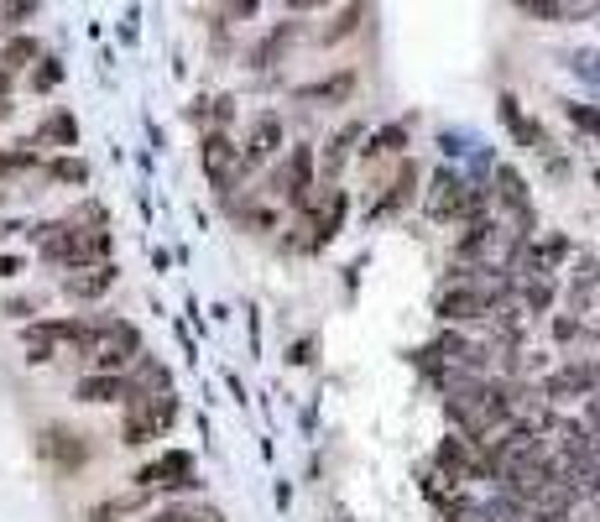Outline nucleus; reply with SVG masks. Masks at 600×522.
<instances>
[{
  "mask_svg": "<svg viewBox=\"0 0 600 522\" xmlns=\"http://www.w3.org/2000/svg\"><path fill=\"white\" fill-rule=\"evenodd\" d=\"M496 105H502V126L512 131V142L528 146V152H538V157H549V152H553V137H549V131H543V126H538L532 116H523L517 95H502Z\"/></svg>",
  "mask_w": 600,
  "mask_h": 522,
  "instance_id": "obj_17",
  "label": "nucleus"
},
{
  "mask_svg": "<svg viewBox=\"0 0 600 522\" xmlns=\"http://www.w3.org/2000/svg\"><path fill=\"white\" fill-rule=\"evenodd\" d=\"M564 116L575 120L579 131H590V137H600V110H596V105H585V99H564Z\"/></svg>",
  "mask_w": 600,
  "mask_h": 522,
  "instance_id": "obj_35",
  "label": "nucleus"
},
{
  "mask_svg": "<svg viewBox=\"0 0 600 522\" xmlns=\"http://www.w3.org/2000/svg\"><path fill=\"white\" fill-rule=\"evenodd\" d=\"M491 199H502L506 210L517 214V225H523L517 236L532 240V189H528V178H523V173H517L512 163L496 167V193H491Z\"/></svg>",
  "mask_w": 600,
  "mask_h": 522,
  "instance_id": "obj_14",
  "label": "nucleus"
},
{
  "mask_svg": "<svg viewBox=\"0 0 600 522\" xmlns=\"http://www.w3.org/2000/svg\"><path fill=\"white\" fill-rule=\"evenodd\" d=\"M131 486L146 491V497H193L204 481H199V454L193 450H157L152 460H142L131 471Z\"/></svg>",
  "mask_w": 600,
  "mask_h": 522,
  "instance_id": "obj_2",
  "label": "nucleus"
},
{
  "mask_svg": "<svg viewBox=\"0 0 600 522\" xmlns=\"http://www.w3.org/2000/svg\"><path fill=\"white\" fill-rule=\"evenodd\" d=\"M120 283V266L116 261H95V266H79V272H63L58 277V293L69 298V304H79V309H89V304H99L110 287Z\"/></svg>",
  "mask_w": 600,
  "mask_h": 522,
  "instance_id": "obj_10",
  "label": "nucleus"
},
{
  "mask_svg": "<svg viewBox=\"0 0 600 522\" xmlns=\"http://www.w3.org/2000/svg\"><path fill=\"white\" fill-rule=\"evenodd\" d=\"M11 116H16V99H11V95H0V120H11Z\"/></svg>",
  "mask_w": 600,
  "mask_h": 522,
  "instance_id": "obj_43",
  "label": "nucleus"
},
{
  "mask_svg": "<svg viewBox=\"0 0 600 522\" xmlns=\"http://www.w3.org/2000/svg\"><path fill=\"white\" fill-rule=\"evenodd\" d=\"M579 334H585V319H579V313H559V319H553V340H559V345H575Z\"/></svg>",
  "mask_w": 600,
  "mask_h": 522,
  "instance_id": "obj_36",
  "label": "nucleus"
},
{
  "mask_svg": "<svg viewBox=\"0 0 600 522\" xmlns=\"http://www.w3.org/2000/svg\"><path fill=\"white\" fill-rule=\"evenodd\" d=\"M43 11V0H5V11H0V32L11 37V32H26V22Z\"/></svg>",
  "mask_w": 600,
  "mask_h": 522,
  "instance_id": "obj_32",
  "label": "nucleus"
},
{
  "mask_svg": "<svg viewBox=\"0 0 600 522\" xmlns=\"http://www.w3.org/2000/svg\"><path fill=\"white\" fill-rule=\"evenodd\" d=\"M37 454H43V465L52 475H79L89 460H95V444H89V434H79L73 424H43L37 428Z\"/></svg>",
  "mask_w": 600,
  "mask_h": 522,
  "instance_id": "obj_6",
  "label": "nucleus"
},
{
  "mask_svg": "<svg viewBox=\"0 0 600 522\" xmlns=\"http://www.w3.org/2000/svg\"><path fill=\"white\" fill-rule=\"evenodd\" d=\"M63 73H69L63 58H58V52H43V58L26 69V90H32V95H52V90L63 84Z\"/></svg>",
  "mask_w": 600,
  "mask_h": 522,
  "instance_id": "obj_30",
  "label": "nucleus"
},
{
  "mask_svg": "<svg viewBox=\"0 0 600 522\" xmlns=\"http://www.w3.org/2000/svg\"><path fill=\"white\" fill-rule=\"evenodd\" d=\"M283 142H288V131H283V116H277V110H262V116L251 120L245 142H240V167H245V173H256V167L277 163Z\"/></svg>",
  "mask_w": 600,
  "mask_h": 522,
  "instance_id": "obj_9",
  "label": "nucleus"
},
{
  "mask_svg": "<svg viewBox=\"0 0 600 522\" xmlns=\"http://www.w3.org/2000/svg\"><path fill=\"white\" fill-rule=\"evenodd\" d=\"M512 5H517L528 22H543V26H569V22H579L569 0H512Z\"/></svg>",
  "mask_w": 600,
  "mask_h": 522,
  "instance_id": "obj_29",
  "label": "nucleus"
},
{
  "mask_svg": "<svg viewBox=\"0 0 600 522\" xmlns=\"http://www.w3.org/2000/svg\"><path fill=\"white\" fill-rule=\"evenodd\" d=\"M418 199V163L412 157H403V167H397V178L386 183V193L376 199V210H371V220H392V214H403Z\"/></svg>",
  "mask_w": 600,
  "mask_h": 522,
  "instance_id": "obj_18",
  "label": "nucleus"
},
{
  "mask_svg": "<svg viewBox=\"0 0 600 522\" xmlns=\"http://www.w3.org/2000/svg\"><path fill=\"white\" fill-rule=\"evenodd\" d=\"M292 37H298V22L272 26V32H266V37H262V43H256V48L245 52V63H251V69H272V63H277V58L288 52V43H292Z\"/></svg>",
  "mask_w": 600,
  "mask_h": 522,
  "instance_id": "obj_27",
  "label": "nucleus"
},
{
  "mask_svg": "<svg viewBox=\"0 0 600 522\" xmlns=\"http://www.w3.org/2000/svg\"><path fill=\"white\" fill-rule=\"evenodd\" d=\"M579 424H585V428H590V434L600 439V387L590 392V398H585V418H579Z\"/></svg>",
  "mask_w": 600,
  "mask_h": 522,
  "instance_id": "obj_40",
  "label": "nucleus"
},
{
  "mask_svg": "<svg viewBox=\"0 0 600 522\" xmlns=\"http://www.w3.org/2000/svg\"><path fill=\"white\" fill-rule=\"evenodd\" d=\"M412 146V131L403 126V120H386V126H376L365 142H360V163H376V157H408Z\"/></svg>",
  "mask_w": 600,
  "mask_h": 522,
  "instance_id": "obj_19",
  "label": "nucleus"
},
{
  "mask_svg": "<svg viewBox=\"0 0 600 522\" xmlns=\"http://www.w3.org/2000/svg\"><path fill=\"white\" fill-rule=\"evenodd\" d=\"M433 465L439 475H449V481H480V439H465V434H444L439 444H433Z\"/></svg>",
  "mask_w": 600,
  "mask_h": 522,
  "instance_id": "obj_12",
  "label": "nucleus"
},
{
  "mask_svg": "<svg viewBox=\"0 0 600 522\" xmlns=\"http://www.w3.org/2000/svg\"><path fill=\"white\" fill-rule=\"evenodd\" d=\"M590 183H596V189H600V167H596V173H590Z\"/></svg>",
  "mask_w": 600,
  "mask_h": 522,
  "instance_id": "obj_45",
  "label": "nucleus"
},
{
  "mask_svg": "<svg viewBox=\"0 0 600 522\" xmlns=\"http://www.w3.org/2000/svg\"><path fill=\"white\" fill-rule=\"evenodd\" d=\"M199 167H204L209 189L230 204L236 183L245 178V167H240V146L230 142V131H204V142H199Z\"/></svg>",
  "mask_w": 600,
  "mask_h": 522,
  "instance_id": "obj_7",
  "label": "nucleus"
},
{
  "mask_svg": "<svg viewBox=\"0 0 600 522\" xmlns=\"http://www.w3.org/2000/svg\"><path fill=\"white\" fill-rule=\"evenodd\" d=\"M125 371H84V377L73 381V403L84 407H120L125 403Z\"/></svg>",
  "mask_w": 600,
  "mask_h": 522,
  "instance_id": "obj_15",
  "label": "nucleus"
},
{
  "mask_svg": "<svg viewBox=\"0 0 600 522\" xmlns=\"http://www.w3.org/2000/svg\"><path fill=\"white\" fill-rule=\"evenodd\" d=\"M360 90V73L356 69H335L329 79H313V84H298L292 99L303 105V110H335V105H350Z\"/></svg>",
  "mask_w": 600,
  "mask_h": 522,
  "instance_id": "obj_11",
  "label": "nucleus"
},
{
  "mask_svg": "<svg viewBox=\"0 0 600 522\" xmlns=\"http://www.w3.org/2000/svg\"><path fill=\"white\" fill-rule=\"evenodd\" d=\"M32 167H43V152L32 142H16V146H0V183H11V178H22Z\"/></svg>",
  "mask_w": 600,
  "mask_h": 522,
  "instance_id": "obj_31",
  "label": "nucleus"
},
{
  "mask_svg": "<svg viewBox=\"0 0 600 522\" xmlns=\"http://www.w3.org/2000/svg\"><path fill=\"white\" fill-rule=\"evenodd\" d=\"M152 501L146 491H136V486H125V491H110V497H99L84 507V522H136L152 512Z\"/></svg>",
  "mask_w": 600,
  "mask_h": 522,
  "instance_id": "obj_13",
  "label": "nucleus"
},
{
  "mask_svg": "<svg viewBox=\"0 0 600 522\" xmlns=\"http://www.w3.org/2000/svg\"><path fill=\"white\" fill-rule=\"evenodd\" d=\"M309 351H313V340H298V345H292V360H298V366H309Z\"/></svg>",
  "mask_w": 600,
  "mask_h": 522,
  "instance_id": "obj_42",
  "label": "nucleus"
},
{
  "mask_svg": "<svg viewBox=\"0 0 600 522\" xmlns=\"http://www.w3.org/2000/svg\"><path fill=\"white\" fill-rule=\"evenodd\" d=\"M58 356H63V351H58L52 319H32V324H22V360L26 366H52Z\"/></svg>",
  "mask_w": 600,
  "mask_h": 522,
  "instance_id": "obj_20",
  "label": "nucleus"
},
{
  "mask_svg": "<svg viewBox=\"0 0 600 522\" xmlns=\"http://www.w3.org/2000/svg\"><path fill=\"white\" fill-rule=\"evenodd\" d=\"M433 313H439V324H491L502 313V293L480 283H449L433 298Z\"/></svg>",
  "mask_w": 600,
  "mask_h": 522,
  "instance_id": "obj_5",
  "label": "nucleus"
},
{
  "mask_svg": "<svg viewBox=\"0 0 600 522\" xmlns=\"http://www.w3.org/2000/svg\"><path fill=\"white\" fill-rule=\"evenodd\" d=\"M0 95H11V73L0 69Z\"/></svg>",
  "mask_w": 600,
  "mask_h": 522,
  "instance_id": "obj_44",
  "label": "nucleus"
},
{
  "mask_svg": "<svg viewBox=\"0 0 600 522\" xmlns=\"http://www.w3.org/2000/svg\"><path fill=\"white\" fill-rule=\"evenodd\" d=\"M365 11H371V0H345L335 22H329L324 32H319V48H339L345 37H356L360 26H365Z\"/></svg>",
  "mask_w": 600,
  "mask_h": 522,
  "instance_id": "obj_25",
  "label": "nucleus"
},
{
  "mask_svg": "<svg viewBox=\"0 0 600 522\" xmlns=\"http://www.w3.org/2000/svg\"><path fill=\"white\" fill-rule=\"evenodd\" d=\"M256 11H262V0H225V16L230 22H251Z\"/></svg>",
  "mask_w": 600,
  "mask_h": 522,
  "instance_id": "obj_39",
  "label": "nucleus"
},
{
  "mask_svg": "<svg viewBox=\"0 0 600 522\" xmlns=\"http://www.w3.org/2000/svg\"><path fill=\"white\" fill-rule=\"evenodd\" d=\"M32 146H37V152H43V146L73 152V146H79V120H73V110H48V116H43V126L32 131Z\"/></svg>",
  "mask_w": 600,
  "mask_h": 522,
  "instance_id": "obj_21",
  "label": "nucleus"
},
{
  "mask_svg": "<svg viewBox=\"0 0 600 522\" xmlns=\"http://www.w3.org/2000/svg\"><path fill=\"white\" fill-rule=\"evenodd\" d=\"M523 304H528V313H549L553 309V283H549V277L523 283Z\"/></svg>",
  "mask_w": 600,
  "mask_h": 522,
  "instance_id": "obj_34",
  "label": "nucleus"
},
{
  "mask_svg": "<svg viewBox=\"0 0 600 522\" xmlns=\"http://www.w3.org/2000/svg\"><path fill=\"white\" fill-rule=\"evenodd\" d=\"M215 110H209V120H215V131H230V120H236V95H219L209 99Z\"/></svg>",
  "mask_w": 600,
  "mask_h": 522,
  "instance_id": "obj_37",
  "label": "nucleus"
},
{
  "mask_svg": "<svg viewBox=\"0 0 600 522\" xmlns=\"http://www.w3.org/2000/svg\"><path fill=\"white\" fill-rule=\"evenodd\" d=\"M596 283H600V272H596Z\"/></svg>",
  "mask_w": 600,
  "mask_h": 522,
  "instance_id": "obj_46",
  "label": "nucleus"
},
{
  "mask_svg": "<svg viewBox=\"0 0 600 522\" xmlns=\"http://www.w3.org/2000/svg\"><path fill=\"white\" fill-rule=\"evenodd\" d=\"M43 52H48V48H43V37H32V32H11V37H5V48H0V69L16 79V73H26L37 58H43Z\"/></svg>",
  "mask_w": 600,
  "mask_h": 522,
  "instance_id": "obj_23",
  "label": "nucleus"
},
{
  "mask_svg": "<svg viewBox=\"0 0 600 522\" xmlns=\"http://www.w3.org/2000/svg\"><path fill=\"white\" fill-rule=\"evenodd\" d=\"M22 272H26L22 251H0V283H11V277H22Z\"/></svg>",
  "mask_w": 600,
  "mask_h": 522,
  "instance_id": "obj_38",
  "label": "nucleus"
},
{
  "mask_svg": "<svg viewBox=\"0 0 600 522\" xmlns=\"http://www.w3.org/2000/svg\"><path fill=\"white\" fill-rule=\"evenodd\" d=\"M465 189L470 178H459L455 167H439L429 183V214L433 220H465Z\"/></svg>",
  "mask_w": 600,
  "mask_h": 522,
  "instance_id": "obj_16",
  "label": "nucleus"
},
{
  "mask_svg": "<svg viewBox=\"0 0 600 522\" xmlns=\"http://www.w3.org/2000/svg\"><path fill=\"white\" fill-rule=\"evenodd\" d=\"M491 240H496V220H491V214H480V220H465V236L455 240V257H459V261L485 257V251H491Z\"/></svg>",
  "mask_w": 600,
  "mask_h": 522,
  "instance_id": "obj_28",
  "label": "nucleus"
},
{
  "mask_svg": "<svg viewBox=\"0 0 600 522\" xmlns=\"http://www.w3.org/2000/svg\"><path fill=\"white\" fill-rule=\"evenodd\" d=\"M183 418V403L178 392H157V398H136V403L120 407V444L125 450H146L157 439H168Z\"/></svg>",
  "mask_w": 600,
  "mask_h": 522,
  "instance_id": "obj_3",
  "label": "nucleus"
},
{
  "mask_svg": "<svg viewBox=\"0 0 600 522\" xmlns=\"http://www.w3.org/2000/svg\"><path fill=\"white\" fill-rule=\"evenodd\" d=\"M596 387H600V360H569V366H559V371L538 387V398L549 407H564V403H585Z\"/></svg>",
  "mask_w": 600,
  "mask_h": 522,
  "instance_id": "obj_8",
  "label": "nucleus"
},
{
  "mask_svg": "<svg viewBox=\"0 0 600 522\" xmlns=\"http://www.w3.org/2000/svg\"><path fill=\"white\" fill-rule=\"evenodd\" d=\"M142 356H146L142 324H136V319L110 313V319H105V330H99V340H95V351H89V371H131Z\"/></svg>",
  "mask_w": 600,
  "mask_h": 522,
  "instance_id": "obj_4",
  "label": "nucleus"
},
{
  "mask_svg": "<svg viewBox=\"0 0 600 522\" xmlns=\"http://www.w3.org/2000/svg\"><path fill=\"white\" fill-rule=\"evenodd\" d=\"M43 178H48V183H58V189H84L95 173H89V163H84L79 152H58V157H48V163H43Z\"/></svg>",
  "mask_w": 600,
  "mask_h": 522,
  "instance_id": "obj_26",
  "label": "nucleus"
},
{
  "mask_svg": "<svg viewBox=\"0 0 600 522\" xmlns=\"http://www.w3.org/2000/svg\"><path fill=\"white\" fill-rule=\"evenodd\" d=\"M356 142H365V120H345L335 137H329V146H324V173H329V183L339 178V167L350 163Z\"/></svg>",
  "mask_w": 600,
  "mask_h": 522,
  "instance_id": "obj_24",
  "label": "nucleus"
},
{
  "mask_svg": "<svg viewBox=\"0 0 600 522\" xmlns=\"http://www.w3.org/2000/svg\"><path fill=\"white\" fill-rule=\"evenodd\" d=\"M230 220H236L240 230H251V236H272V230H283L277 204H262V199H230Z\"/></svg>",
  "mask_w": 600,
  "mask_h": 522,
  "instance_id": "obj_22",
  "label": "nucleus"
},
{
  "mask_svg": "<svg viewBox=\"0 0 600 522\" xmlns=\"http://www.w3.org/2000/svg\"><path fill=\"white\" fill-rule=\"evenodd\" d=\"M37 309H43V298H37V293H11V298L0 304V313H5L11 324H32V319H37Z\"/></svg>",
  "mask_w": 600,
  "mask_h": 522,
  "instance_id": "obj_33",
  "label": "nucleus"
},
{
  "mask_svg": "<svg viewBox=\"0 0 600 522\" xmlns=\"http://www.w3.org/2000/svg\"><path fill=\"white\" fill-rule=\"evenodd\" d=\"M266 189H272V199H288L292 210H298V220H303V214L324 199V189H319V152H313V142H292L288 152H283V163H272Z\"/></svg>",
  "mask_w": 600,
  "mask_h": 522,
  "instance_id": "obj_1",
  "label": "nucleus"
},
{
  "mask_svg": "<svg viewBox=\"0 0 600 522\" xmlns=\"http://www.w3.org/2000/svg\"><path fill=\"white\" fill-rule=\"evenodd\" d=\"M283 5H288V11H324L329 0H283Z\"/></svg>",
  "mask_w": 600,
  "mask_h": 522,
  "instance_id": "obj_41",
  "label": "nucleus"
}]
</instances>
